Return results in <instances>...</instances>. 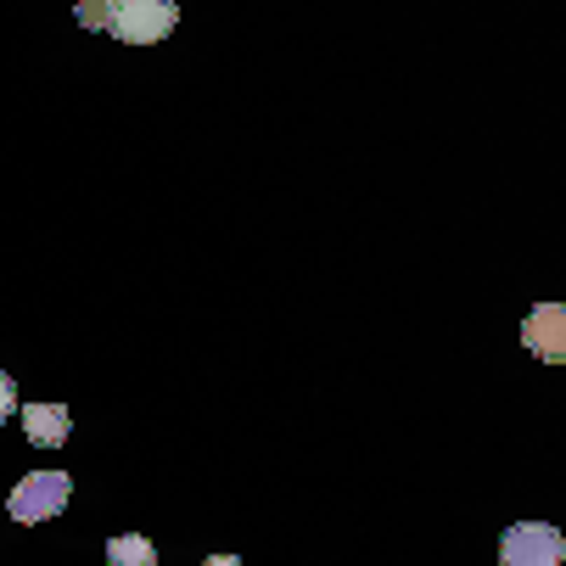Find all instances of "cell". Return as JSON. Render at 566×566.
<instances>
[{
	"mask_svg": "<svg viewBox=\"0 0 566 566\" xmlns=\"http://www.w3.org/2000/svg\"><path fill=\"white\" fill-rule=\"evenodd\" d=\"M202 566H241V560H235V555H208Z\"/></svg>",
	"mask_w": 566,
	"mask_h": 566,
	"instance_id": "obj_9",
	"label": "cell"
},
{
	"mask_svg": "<svg viewBox=\"0 0 566 566\" xmlns=\"http://www.w3.org/2000/svg\"><path fill=\"white\" fill-rule=\"evenodd\" d=\"M73 18L85 23V29H113V7H107V0H78Z\"/></svg>",
	"mask_w": 566,
	"mask_h": 566,
	"instance_id": "obj_7",
	"label": "cell"
},
{
	"mask_svg": "<svg viewBox=\"0 0 566 566\" xmlns=\"http://www.w3.org/2000/svg\"><path fill=\"white\" fill-rule=\"evenodd\" d=\"M107 560L113 566H157V544L140 533H118V538H107Z\"/></svg>",
	"mask_w": 566,
	"mask_h": 566,
	"instance_id": "obj_6",
	"label": "cell"
},
{
	"mask_svg": "<svg viewBox=\"0 0 566 566\" xmlns=\"http://www.w3.org/2000/svg\"><path fill=\"white\" fill-rule=\"evenodd\" d=\"M67 432H73V416L62 410V403H29L23 410V438L29 443L56 449V443H67Z\"/></svg>",
	"mask_w": 566,
	"mask_h": 566,
	"instance_id": "obj_5",
	"label": "cell"
},
{
	"mask_svg": "<svg viewBox=\"0 0 566 566\" xmlns=\"http://www.w3.org/2000/svg\"><path fill=\"white\" fill-rule=\"evenodd\" d=\"M566 560V538L549 522H516L500 544V566H560Z\"/></svg>",
	"mask_w": 566,
	"mask_h": 566,
	"instance_id": "obj_2",
	"label": "cell"
},
{
	"mask_svg": "<svg viewBox=\"0 0 566 566\" xmlns=\"http://www.w3.org/2000/svg\"><path fill=\"white\" fill-rule=\"evenodd\" d=\"M175 23H180L175 0H129V7L113 12V34H118L124 45H157Z\"/></svg>",
	"mask_w": 566,
	"mask_h": 566,
	"instance_id": "obj_3",
	"label": "cell"
},
{
	"mask_svg": "<svg viewBox=\"0 0 566 566\" xmlns=\"http://www.w3.org/2000/svg\"><path fill=\"white\" fill-rule=\"evenodd\" d=\"M107 7H113V12H118V7H129V0H107Z\"/></svg>",
	"mask_w": 566,
	"mask_h": 566,
	"instance_id": "obj_10",
	"label": "cell"
},
{
	"mask_svg": "<svg viewBox=\"0 0 566 566\" xmlns=\"http://www.w3.org/2000/svg\"><path fill=\"white\" fill-rule=\"evenodd\" d=\"M12 410H18V387H12V376H7V370H0V421H7Z\"/></svg>",
	"mask_w": 566,
	"mask_h": 566,
	"instance_id": "obj_8",
	"label": "cell"
},
{
	"mask_svg": "<svg viewBox=\"0 0 566 566\" xmlns=\"http://www.w3.org/2000/svg\"><path fill=\"white\" fill-rule=\"evenodd\" d=\"M67 494H73L67 471H34V476H23L12 489L7 511H12V522H51L67 505Z\"/></svg>",
	"mask_w": 566,
	"mask_h": 566,
	"instance_id": "obj_1",
	"label": "cell"
},
{
	"mask_svg": "<svg viewBox=\"0 0 566 566\" xmlns=\"http://www.w3.org/2000/svg\"><path fill=\"white\" fill-rule=\"evenodd\" d=\"M522 348L544 365H566V303H538L522 319Z\"/></svg>",
	"mask_w": 566,
	"mask_h": 566,
	"instance_id": "obj_4",
	"label": "cell"
}]
</instances>
